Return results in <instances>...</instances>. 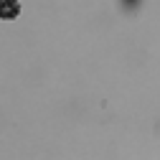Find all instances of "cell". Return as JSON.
<instances>
[{
	"instance_id": "cell-1",
	"label": "cell",
	"mask_w": 160,
	"mask_h": 160,
	"mask_svg": "<svg viewBox=\"0 0 160 160\" xmlns=\"http://www.w3.org/2000/svg\"><path fill=\"white\" fill-rule=\"evenodd\" d=\"M21 13V3L18 0H0V21H13Z\"/></svg>"
}]
</instances>
